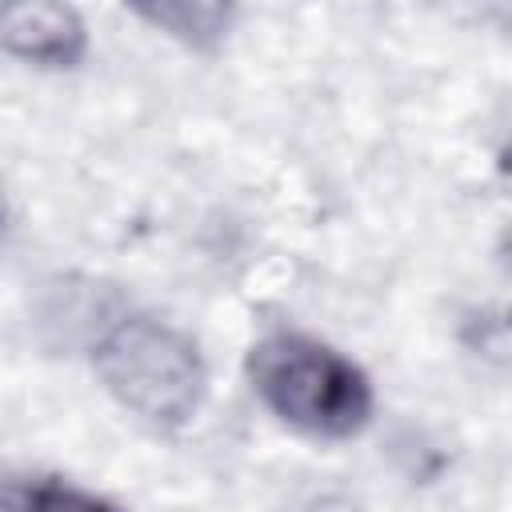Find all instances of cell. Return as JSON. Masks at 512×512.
<instances>
[{
  "label": "cell",
  "mask_w": 512,
  "mask_h": 512,
  "mask_svg": "<svg viewBox=\"0 0 512 512\" xmlns=\"http://www.w3.org/2000/svg\"><path fill=\"white\" fill-rule=\"evenodd\" d=\"M292 512H364V508L356 500H348V496H312Z\"/></svg>",
  "instance_id": "obj_6"
},
{
  "label": "cell",
  "mask_w": 512,
  "mask_h": 512,
  "mask_svg": "<svg viewBox=\"0 0 512 512\" xmlns=\"http://www.w3.org/2000/svg\"><path fill=\"white\" fill-rule=\"evenodd\" d=\"M4 224H8V204H4V196H0V232H4Z\"/></svg>",
  "instance_id": "obj_7"
},
{
  "label": "cell",
  "mask_w": 512,
  "mask_h": 512,
  "mask_svg": "<svg viewBox=\"0 0 512 512\" xmlns=\"http://www.w3.org/2000/svg\"><path fill=\"white\" fill-rule=\"evenodd\" d=\"M8 508L12 512H120L116 504H108L76 484H64V480H36V484L12 488Z\"/></svg>",
  "instance_id": "obj_5"
},
{
  "label": "cell",
  "mask_w": 512,
  "mask_h": 512,
  "mask_svg": "<svg viewBox=\"0 0 512 512\" xmlns=\"http://www.w3.org/2000/svg\"><path fill=\"white\" fill-rule=\"evenodd\" d=\"M136 16H144L148 24L164 28L168 36L192 44V48H212L224 40L228 24H232V8L228 4H200V0H168V4H140Z\"/></svg>",
  "instance_id": "obj_4"
},
{
  "label": "cell",
  "mask_w": 512,
  "mask_h": 512,
  "mask_svg": "<svg viewBox=\"0 0 512 512\" xmlns=\"http://www.w3.org/2000/svg\"><path fill=\"white\" fill-rule=\"evenodd\" d=\"M248 380L272 416L316 440H348L372 420L368 376L336 348L300 332H272L252 344Z\"/></svg>",
  "instance_id": "obj_1"
},
{
  "label": "cell",
  "mask_w": 512,
  "mask_h": 512,
  "mask_svg": "<svg viewBox=\"0 0 512 512\" xmlns=\"http://www.w3.org/2000/svg\"><path fill=\"white\" fill-rule=\"evenodd\" d=\"M104 388L156 428H184L204 400V360L196 344L148 316L112 324L92 348Z\"/></svg>",
  "instance_id": "obj_2"
},
{
  "label": "cell",
  "mask_w": 512,
  "mask_h": 512,
  "mask_svg": "<svg viewBox=\"0 0 512 512\" xmlns=\"http://www.w3.org/2000/svg\"><path fill=\"white\" fill-rule=\"evenodd\" d=\"M0 52L40 68H72L88 52V32L80 12L68 4H52V0L0 4Z\"/></svg>",
  "instance_id": "obj_3"
}]
</instances>
